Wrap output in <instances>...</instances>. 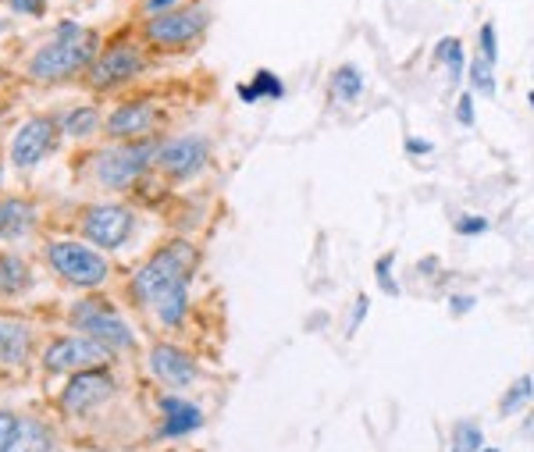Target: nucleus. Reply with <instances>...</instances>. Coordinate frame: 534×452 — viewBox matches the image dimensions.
<instances>
[{
	"mask_svg": "<svg viewBox=\"0 0 534 452\" xmlns=\"http://www.w3.org/2000/svg\"><path fill=\"white\" fill-rule=\"evenodd\" d=\"M435 61L442 68H449V79L460 82L463 79V68H467V57H463L460 36H442V40L435 43Z\"/></svg>",
	"mask_w": 534,
	"mask_h": 452,
	"instance_id": "nucleus-22",
	"label": "nucleus"
},
{
	"mask_svg": "<svg viewBox=\"0 0 534 452\" xmlns=\"http://www.w3.org/2000/svg\"><path fill=\"white\" fill-rule=\"evenodd\" d=\"M68 321H72V328H79L89 339H97L111 353H122V349H129L136 342L132 328L118 317V310L107 299H79L72 314H68Z\"/></svg>",
	"mask_w": 534,
	"mask_h": 452,
	"instance_id": "nucleus-4",
	"label": "nucleus"
},
{
	"mask_svg": "<svg viewBox=\"0 0 534 452\" xmlns=\"http://www.w3.org/2000/svg\"><path fill=\"white\" fill-rule=\"evenodd\" d=\"M79 228L89 246H97V250H118V246L129 243L136 218H132V210L122 207V203H93V207L82 210Z\"/></svg>",
	"mask_w": 534,
	"mask_h": 452,
	"instance_id": "nucleus-6",
	"label": "nucleus"
},
{
	"mask_svg": "<svg viewBox=\"0 0 534 452\" xmlns=\"http://www.w3.org/2000/svg\"><path fill=\"white\" fill-rule=\"evenodd\" d=\"M527 100H531V107H534V89H531V93H527Z\"/></svg>",
	"mask_w": 534,
	"mask_h": 452,
	"instance_id": "nucleus-40",
	"label": "nucleus"
},
{
	"mask_svg": "<svg viewBox=\"0 0 534 452\" xmlns=\"http://www.w3.org/2000/svg\"><path fill=\"white\" fill-rule=\"evenodd\" d=\"M332 93L342 104H356V100L364 97V72L356 65H339L332 72Z\"/></svg>",
	"mask_w": 534,
	"mask_h": 452,
	"instance_id": "nucleus-20",
	"label": "nucleus"
},
{
	"mask_svg": "<svg viewBox=\"0 0 534 452\" xmlns=\"http://www.w3.org/2000/svg\"><path fill=\"white\" fill-rule=\"evenodd\" d=\"M143 68H146L143 50L129 40H118V43H107V47L100 50V57L86 72V79L93 89L107 93V89H118V86H125V82H132Z\"/></svg>",
	"mask_w": 534,
	"mask_h": 452,
	"instance_id": "nucleus-7",
	"label": "nucleus"
},
{
	"mask_svg": "<svg viewBox=\"0 0 534 452\" xmlns=\"http://www.w3.org/2000/svg\"><path fill=\"white\" fill-rule=\"evenodd\" d=\"M154 125H157V107L146 104V100H136V104L114 107L104 129H107V136L129 143V139H146Z\"/></svg>",
	"mask_w": 534,
	"mask_h": 452,
	"instance_id": "nucleus-13",
	"label": "nucleus"
},
{
	"mask_svg": "<svg viewBox=\"0 0 534 452\" xmlns=\"http://www.w3.org/2000/svg\"><path fill=\"white\" fill-rule=\"evenodd\" d=\"M150 371L157 374V378L164 381V385H189V381H196V364H193V356L182 353L178 346H171V342H161V346L150 349Z\"/></svg>",
	"mask_w": 534,
	"mask_h": 452,
	"instance_id": "nucleus-14",
	"label": "nucleus"
},
{
	"mask_svg": "<svg viewBox=\"0 0 534 452\" xmlns=\"http://www.w3.org/2000/svg\"><path fill=\"white\" fill-rule=\"evenodd\" d=\"M0 182H4V168H0Z\"/></svg>",
	"mask_w": 534,
	"mask_h": 452,
	"instance_id": "nucleus-41",
	"label": "nucleus"
},
{
	"mask_svg": "<svg viewBox=\"0 0 534 452\" xmlns=\"http://www.w3.org/2000/svg\"><path fill=\"white\" fill-rule=\"evenodd\" d=\"M111 356H114L111 349L100 346L89 335H68V339L50 342L47 353H43V367L50 374H82V371H100Z\"/></svg>",
	"mask_w": 534,
	"mask_h": 452,
	"instance_id": "nucleus-8",
	"label": "nucleus"
},
{
	"mask_svg": "<svg viewBox=\"0 0 534 452\" xmlns=\"http://www.w3.org/2000/svg\"><path fill=\"white\" fill-rule=\"evenodd\" d=\"M467 75H470V89L478 93V97H495V65L492 61H485L481 54L470 57V65H467Z\"/></svg>",
	"mask_w": 534,
	"mask_h": 452,
	"instance_id": "nucleus-24",
	"label": "nucleus"
},
{
	"mask_svg": "<svg viewBox=\"0 0 534 452\" xmlns=\"http://www.w3.org/2000/svg\"><path fill=\"white\" fill-rule=\"evenodd\" d=\"M33 285V271L15 253H0V296H18Z\"/></svg>",
	"mask_w": 534,
	"mask_h": 452,
	"instance_id": "nucleus-19",
	"label": "nucleus"
},
{
	"mask_svg": "<svg viewBox=\"0 0 534 452\" xmlns=\"http://www.w3.org/2000/svg\"><path fill=\"white\" fill-rule=\"evenodd\" d=\"M143 8H146V15H150V18H157V15H168V11H175L178 0H143Z\"/></svg>",
	"mask_w": 534,
	"mask_h": 452,
	"instance_id": "nucleus-34",
	"label": "nucleus"
},
{
	"mask_svg": "<svg viewBox=\"0 0 534 452\" xmlns=\"http://www.w3.org/2000/svg\"><path fill=\"white\" fill-rule=\"evenodd\" d=\"M456 122H460L463 129L474 125V93H463V97L456 100Z\"/></svg>",
	"mask_w": 534,
	"mask_h": 452,
	"instance_id": "nucleus-31",
	"label": "nucleus"
},
{
	"mask_svg": "<svg viewBox=\"0 0 534 452\" xmlns=\"http://www.w3.org/2000/svg\"><path fill=\"white\" fill-rule=\"evenodd\" d=\"M474 307H478V299L467 296V292H460V296H449V310H453V314H467V310H474Z\"/></svg>",
	"mask_w": 534,
	"mask_h": 452,
	"instance_id": "nucleus-35",
	"label": "nucleus"
},
{
	"mask_svg": "<svg viewBox=\"0 0 534 452\" xmlns=\"http://www.w3.org/2000/svg\"><path fill=\"white\" fill-rule=\"evenodd\" d=\"M392 267H396V253H385V257H378V264H374V278H378L381 292L399 296V285H396V275H392Z\"/></svg>",
	"mask_w": 534,
	"mask_h": 452,
	"instance_id": "nucleus-26",
	"label": "nucleus"
},
{
	"mask_svg": "<svg viewBox=\"0 0 534 452\" xmlns=\"http://www.w3.org/2000/svg\"><path fill=\"white\" fill-rule=\"evenodd\" d=\"M211 25V11L203 4H189V8H175L168 15H157L143 25V36L154 47H186L196 36H203V29Z\"/></svg>",
	"mask_w": 534,
	"mask_h": 452,
	"instance_id": "nucleus-9",
	"label": "nucleus"
},
{
	"mask_svg": "<svg viewBox=\"0 0 534 452\" xmlns=\"http://www.w3.org/2000/svg\"><path fill=\"white\" fill-rule=\"evenodd\" d=\"M488 218H481V214H460L456 218V235H463V239H470V235H485L488 232Z\"/></svg>",
	"mask_w": 534,
	"mask_h": 452,
	"instance_id": "nucleus-29",
	"label": "nucleus"
},
{
	"mask_svg": "<svg viewBox=\"0 0 534 452\" xmlns=\"http://www.w3.org/2000/svg\"><path fill=\"white\" fill-rule=\"evenodd\" d=\"M11 11H18V15H29V18H40L43 11H47V0H8Z\"/></svg>",
	"mask_w": 534,
	"mask_h": 452,
	"instance_id": "nucleus-32",
	"label": "nucleus"
},
{
	"mask_svg": "<svg viewBox=\"0 0 534 452\" xmlns=\"http://www.w3.org/2000/svg\"><path fill=\"white\" fill-rule=\"evenodd\" d=\"M18 424H22V420H18V417H15V413H8V410H0V452L8 449V442H11V438H15Z\"/></svg>",
	"mask_w": 534,
	"mask_h": 452,
	"instance_id": "nucleus-30",
	"label": "nucleus"
},
{
	"mask_svg": "<svg viewBox=\"0 0 534 452\" xmlns=\"http://www.w3.org/2000/svg\"><path fill=\"white\" fill-rule=\"evenodd\" d=\"M196 264H200V253L193 243L175 239V243L161 246L132 275V299L154 310L164 328H178L189 314V278H193Z\"/></svg>",
	"mask_w": 534,
	"mask_h": 452,
	"instance_id": "nucleus-1",
	"label": "nucleus"
},
{
	"mask_svg": "<svg viewBox=\"0 0 534 452\" xmlns=\"http://www.w3.org/2000/svg\"><path fill=\"white\" fill-rule=\"evenodd\" d=\"M36 228V207L22 196H8L0 200V239L4 243H15V239H25L33 235Z\"/></svg>",
	"mask_w": 534,
	"mask_h": 452,
	"instance_id": "nucleus-15",
	"label": "nucleus"
},
{
	"mask_svg": "<svg viewBox=\"0 0 534 452\" xmlns=\"http://www.w3.org/2000/svg\"><path fill=\"white\" fill-rule=\"evenodd\" d=\"M417 271H424V275H435V271H438V260H435V257L421 260V264H417Z\"/></svg>",
	"mask_w": 534,
	"mask_h": 452,
	"instance_id": "nucleus-38",
	"label": "nucleus"
},
{
	"mask_svg": "<svg viewBox=\"0 0 534 452\" xmlns=\"http://www.w3.org/2000/svg\"><path fill=\"white\" fill-rule=\"evenodd\" d=\"M50 449H54V435H50L47 424H40V420H22L4 452H50Z\"/></svg>",
	"mask_w": 534,
	"mask_h": 452,
	"instance_id": "nucleus-18",
	"label": "nucleus"
},
{
	"mask_svg": "<svg viewBox=\"0 0 534 452\" xmlns=\"http://www.w3.org/2000/svg\"><path fill=\"white\" fill-rule=\"evenodd\" d=\"M43 253H47V264L75 289H97L111 275V267L97 253V246L79 243V239H57V243H47Z\"/></svg>",
	"mask_w": 534,
	"mask_h": 452,
	"instance_id": "nucleus-3",
	"label": "nucleus"
},
{
	"mask_svg": "<svg viewBox=\"0 0 534 452\" xmlns=\"http://www.w3.org/2000/svg\"><path fill=\"white\" fill-rule=\"evenodd\" d=\"M235 93H239V100H243V104H257V100H260V93L250 86V82H239V89H235Z\"/></svg>",
	"mask_w": 534,
	"mask_h": 452,
	"instance_id": "nucleus-37",
	"label": "nucleus"
},
{
	"mask_svg": "<svg viewBox=\"0 0 534 452\" xmlns=\"http://www.w3.org/2000/svg\"><path fill=\"white\" fill-rule=\"evenodd\" d=\"M367 310H371V299L367 296H356L353 299V317H349V335H356V328H360V321H364L367 317Z\"/></svg>",
	"mask_w": 534,
	"mask_h": 452,
	"instance_id": "nucleus-33",
	"label": "nucleus"
},
{
	"mask_svg": "<svg viewBox=\"0 0 534 452\" xmlns=\"http://www.w3.org/2000/svg\"><path fill=\"white\" fill-rule=\"evenodd\" d=\"M57 132H61V122L54 118H29L15 129L11 136V164L18 171H29L43 161L57 146Z\"/></svg>",
	"mask_w": 534,
	"mask_h": 452,
	"instance_id": "nucleus-10",
	"label": "nucleus"
},
{
	"mask_svg": "<svg viewBox=\"0 0 534 452\" xmlns=\"http://www.w3.org/2000/svg\"><path fill=\"white\" fill-rule=\"evenodd\" d=\"M0 82H4V68H0Z\"/></svg>",
	"mask_w": 534,
	"mask_h": 452,
	"instance_id": "nucleus-42",
	"label": "nucleus"
},
{
	"mask_svg": "<svg viewBox=\"0 0 534 452\" xmlns=\"http://www.w3.org/2000/svg\"><path fill=\"white\" fill-rule=\"evenodd\" d=\"M531 399H534V378H531V374H520V378L506 388V396L499 399V413H502V417H513V413L524 410Z\"/></svg>",
	"mask_w": 534,
	"mask_h": 452,
	"instance_id": "nucleus-23",
	"label": "nucleus"
},
{
	"mask_svg": "<svg viewBox=\"0 0 534 452\" xmlns=\"http://www.w3.org/2000/svg\"><path fill=\"white\" fill-rule=\"evenodd\" d=\"M157 150L161 143L154 139H129L122 146H111L97 157V178L107 189H125L143 175L150 164H157Z\"/></svg>",
	"mask_w": 534,
	"mask_h": 452,
	"instance_id": "nucleus-5",
	"label": "nucleus"
},
{
	"mask_svg": "<svg viewBox=\"0 0 534 452\" xmlns=\"http://www.w3.org/2000/svg\"><path fill=\"white\" fill-rule=\"evenodd\" d=\"M478 54L492 65H499V33H495V22H485L478 29Z\"/></svg>",
	"mask_w": 534,
	"mask_h": 452,
	"instance_id": "nucleus-28",
	"label": "nucleus"
},
{
	"mask_svg": "<svg viewBox=\"0 0 534 452\" xmlns=\"http://www.w3.org/2000/svg\"><path fill=\"white\" fill-rule=\"evenodd\" d=\"M527 424H531V428H527V431H524V438H534V417H531V420H527Z\"/></svg>",
	"mask_w": 534,
	"mask_h": 452,
	"instance_id": "nucleus-39",
	"label": "nucleus"
},
{
	"mask_svg": "<svg viewBox=\"0 0 534 452\" xmlns=\"http://www.w3.org/2000/svg\"><path fill=\"white\" fill-rule=\"evenodd\" d=\"M250 86L257 89L260 97H271V100H282V97H285L282 79H278L275 72H267V68H260V72L253 75V79H250Z\"/></svg>",
	"mask_w": 534,
	"mask_h": 452,
	"instance_id": "nucleus-27",
	"label": "nucleus"
},
{
	"mask_svg": "<svg viewBox=\"0 0 534 452\" xmlns=\"http://www.w3.org/2000/svg\"><path fill=\"white\" fill-rule=\"evenodd\" d=\"M431 150H435V143H428V139H421V136L406 139V154H431Z\"/></svg>",
	"mask_w": 534,
	"mask_h": 452,
	"instance_id": "nucleus-36",
	"label": "nucleus"
},
{
	"mask_svg": "<svg viewBox=\"0 0 534 452\" xmlns=\"http://www.w3.org/2000/svg\"><path fill=\"white\" fill-rule=\"evenodd\" d=\"M29 328L15 321H0V364H22L25 356H29Z\"/></svg>",
	"mask_w": 534,
	"mask_h": 452,
	"instance_id": "nucleus-17",
	"label": "nucleus"
},
{
	"mask_svg": "<svg viewBox=\"0 0 534 452\" xmlns=\"http://www.w3.org/2000/svg\"><path fill=\"white\" fill-rule=\"evenodd\" d=\"M481 452H499V449H481Z\"/></svg>",
	"mask_w": 534,
	"mask_h": 452,
	"instance_id": "nucleus-43",
	"label": "nucleus"
},
{
	"mask_svg": "<svg viewBox=\"0 0 534 452\" xmlns=\"http://www.w3.org/2000/svg\"><path fill=\"white\" fill-rule=\"evenodd\" d=\"M161 413H164V424H161V435L178 438V435H189V431L203 428V410L186 399L178 396H164L161 399Z\"/></svg>",
	"mask_w": 534,
	"mask_h": 452,
	"instance_id": "nucleus-16",
	"label": "nucleus"
},
{
	"mask_svg": "<svg viewBox=\"0 0 534 452\" xmlns=\"http://www.w3.org/2000/svg\"><path fill=\"white\" fill-rule=\"evenodd\" d=\"M100 36L86 25L72 22H57V29L50 33V40L29 57V79L33 82H65L75 79L79 72H89L93 61L100 57Z\"/></svg>",
	"mask_w": 534,
	"mask_h": 452,
	"instance_id": "nucleus-2",
	"label": "nucleus"
},
{
	"mask_svg": "<svg viewBox=\"0 0 534 452\" xmlns=\"http://www.w3.org/2000/svg\"><path fill=\"white\" fill-rule=\"evenodd\" d=\"M97 129H100L97 107H72V111H65V118H61V132H65L68 139H89Z\"/></svg>",
	"mask_w": 534,
	"mask_h": 452,
	"instance_id": "nucleus-21",
	"label": "nucleus"
},
{
	"mask_svg": "<svg viewBox=\"0 0 534 452\" xmlns=\"http://www.w3.org/2000/svg\"><path fill=\"white\" fill-rule=\"evenodd\" d=\"M449 449L453 452H481L485 449V431L474 424V420H460L449 435Z\"/></svg>",
	"mask_w": 534,
	"mask_h": 452,
	"instance_id": "nucleus-25",
	"label": "nucleus"
},
{
	"mask_svg": "<svg viewBox=\"0 0 534 452\" xmlns=\"http://www.w3.org/2000/svg\"><path fill=\"white\" fill-rule=\"evenodd\" d=\"M111 396H114L111 374L107 371H82L65 385L61 403H65L68 413H86V410H93V406L107 403Z\"/></svg>",
	"mask_w": 534,
	"mask_h": 452,
	"instance_id": "nucleus-12",
	"label": "nucleus"
},
{
	"mask_svg": "<svg viewBox=\"0 0 534 452\" xmlns=\"http://www.w3.org/2000/svg\"><path fill=\"white\" fill-rule=\"evenodd\" d=\"M211 161V143L203 136H175L157 150V168L171 178H193Z\"/></svg>",
	"mask_w": 534,
	"mask_h": 452,
	"instance_id": "nucleus-11",
	"label": "nucleus"
}]
</instances>
